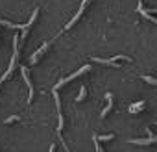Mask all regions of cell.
I'll list each match as a JSON object with an SVG mask.
<instances>
[{
	"label": "cell",
	"mask_w": 157,
	"mask_h": 152,
	"mask_svg": "<svg viewBox=\"0 0 157 152\" xmlns=\"http://www.w3.org/2000/svg\"><path fill=\"white\" fill-rule=\"evenodd\" d=\"M105 98H107V106H105V110L100 113V117H102V119H104V117L111 111V108H113V93H105Z\"/></svg>",
	"instance_id": "cell-5"
},
{
	"label": "cell",
	"mask_w": 157,
	"mask_h": 152,
	"mask_svg": "<svg viewBox=\"0 0 157 152\" xmlns=\"http://www.w3.org/2000/svg\"><path fill=\"white\" fill-rule=\"evenodd\" d=\"M89 70H91V65H85V67H82L80 70H76L74 74H70V76H67V78H63L61 82H57V84H56V87H54V91H57V89H59L61 86H65V84H68L70 80H74V78H78V76H82L83 72H89Z\"/></svg>",
	"instance_id": "cell-1"
},
{
	"label": "cell",
	"mask_w": 157,
	"mask_h": 152,
	"mask_svg": "<svg viewBox=\"0 0 157 152\" xmlns=\"http://www.w3.org/2000/svg\"><path fill=\"white\" fill-rule=\"evenodd\" d=\"M50 43H52V41L44 43V45H43V46H41V48H39V50H37V52H35V54L32 56V63H35V61H37V58H39V56H41V54H43V52H44V50H46V48L50 46Z\"/></svg>",
	"instance_id": "cell-6"
},
{
	"label": "cell",
	"mask_w": 157,
	"mask_h": 152,
	"mask_svg": "<svg viewBox=\"0 0 157 152\" xmlns=\"http://www.w3.org/2000/svg\"><path fill=\"white\" fill-rule=\"evenodd\" d=\"M98 141H109V139H115V134H107V135H100V137H96Z\"/></svg>",
	"instance_id": "cell-10"
},
{
	"label": "cell",
	"mask_w": 157,
	"mask_h": 152,
	"mask_svg": "<svg viewBox=\"0 0 157 152\" xmlns=\"http://www.w3.org/2000/svg\"><path fill=\"white\" fill-rule=\"evenodd\" d=\"M85 95H87V91H85V87L82 86V89H80V95H78V97H76V102H82V100L85 98Z\"/></svg>",
	"instance_id": "cell-8"
},
{
	"label": "cell",
	"mask_w": 157,
	"mask_h": 152,
	"mask_svg": "<svg viewBox=\"0 0 157 152\" xmlns=\"http://www.w3.org/2000/svg\"><path fill=\"white\" fill-rule=\"evenodd\" d=\"M93 139H94V145H96V152H104V148L100 146V143H98V139H96V135H94Z\"/></svg>",
	"instance_id": "cell-12"
},
{
	"label": "cell",
	"mask_w": 157,
	"mask_h": 152,
	"mask_svg": "<svg viewBox=\"0 0 157 152\" xmlns=\"http://www.w3.org/2000/svg\"><path fill=\"white\" fill-rule=\"evenodd\" d=\"M139 13H140V15H142L144 19H148L150 22H153V24H157V19H155V17H153V15H151L150 11H146V10H144V6H142V2L139 4Z\"/></svg>",
	"instance_id": "cell-4"
},
{
	"label": "cell",
	"mask_w": 157,
	"mask_h": 152,
	"mask_svg": "<svg viewBox=\"0 0 157 152\" xmlns=\"http://www.w3.org/2000/svg\"><path fill=\"white\" fill-rule=\"evenodd\" d=\"M17 121H21V117H19V115H11V117L6 119V124H10V122H17Z\"/></svg>",
	"instance_id": "cell-11"
},
{
	"label": "cell",
	"mask_w": 157,
	"mask_h": 152,
	"mask_svg": "<svg viewBox=\"0 0 157 152\" xmlns=\"http://www.w3.org/2000/svg\"><path fill=\"white\" fill-rule=\"evenodd\" d=\"M22 76H24V80H26V84H28V87H30V97H28V104L33 100V86H32V82H30V74H28V69L26 67H22Z\"/></svg>",
	"instance_id": "cell-3"
},
{
	"label": "cell",
	"mask_w": 157,
	"mask_h": 152,
	"mask_svg": "<svg viewBox=\"0 0 157 152\" xmlns=\"http://www.w3.org/2000/svg\"><path fill=\"white\" fill-rule=\"evenodd\" d=\"M140 108H144V100H139V102L131 104V106H129V113H139Z\"/></svg>",
	"instance_id": "cell-7"
},
{
	"label": "cell",
	"mask_w": 157,
	"mask_h": 152,
	"mask_svg": "<svg viewBox=\"0 0 157 152\" xmlns=\"http://www.w3.org/2000/svg\"><path fill=\"white\" fill-rule=\"evenodd\" d=\"M142 80L148 82V84H151V86H157V80L153 78V76H142Z\"/></svg>",
	"instance_id": "cell-9"
},
{
	"label": "cell",
	"mask_w": 157,
	"mask_h": 152,
	"mask_svg": "<svg viewBox=\"0 0 157 152\" xmlns=\"http://www.w3.org/2000/svg\"><path fill=\"white\" fill-rule=\"evenodd\" d=\"M54 98H56V108H57V115H59V124H57V134H61V130H63V113H61V102H59V95H57V91H54Z\"/></svg>",
	"instance_id": "cell-2"
}]
</instances>
